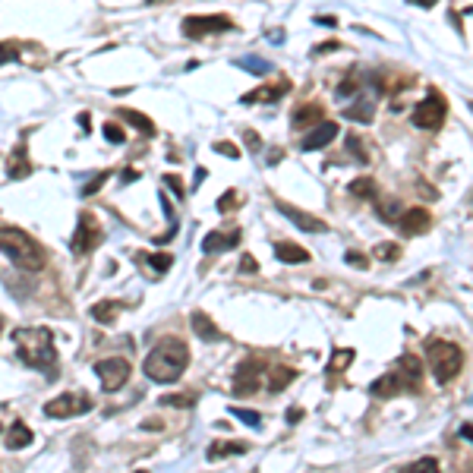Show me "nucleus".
<instances>
[{"mask_svg":"<svg viewBox=\"0 0 473 473\" xmlns=\"http://www.w3.org/2000/svg\"><path fill=\"white\" fill-rule=\"evenodd\" d=\"M13 344L26 366L38 369L45 378H57L60 373V360H57L54 334L48 329H16L13 331Z\"/></svg>","mask_w":473,"mask_h":473,"instance_id":"nucleus-1","label":"nucleus"},{"mask_svg":"<svg viewBox=\"0 0 473 473\" xmlns=\"http://www.w3.org/2000/svg\"><path fill=\"white\" fill-rule=\"evenodd\" d=\"M186 366H189V347H186L184 338H174V334L158 341V344L149 351V356H145V363H142L145 376L158 385L177 382V378L186 373Z\"/></svg>","mask_w":473,"mask_h":473,"instance_id":"nucleus-2","label":"nucleus"},{"mask_svg":"<svg viewBox=\"0 0 473 473\" xmlns=\"http://www.w3.org/2000/svg\"><path fill=\"white\" fill-rule=\"evenodd\" d=\"M0 250L23 272H41L45 268V250L19 228H0Z\"/></svg>","mask_w":473,"mask_h":473,"instance_id":"nucleus-3","label":"nucleus"},{"mask_svg":"<svg viewBox=\"0 0 473 473\" xmlns=\"http://www.w3.org/2000/svg\"><path fill=\"white\" fill-rule=\"evenodd\" d=\"M426 356H429V369H432L435 382L445 385L455 376H461L464 369V351L451 341H426Z\"/></svg>","mask_w":473,"mask_h":473,"instance_id":"nucleus-4","label":"nucleus"},{"mask_svg":"<svg viewBox=\"0 0 473 473\" xmlns=\"http://www.w3.org/2000/svg\"><path fill=\"white\" fill-rule=\"evenodd\" d=\"M445 114H448L445 98H442L439 92H429L426 98L413 107L410 120H413V127H420V129H439L442 123H445Z\"/></svg>","mask_w":473,"mask_h":473,"instance_id":"nucleus-5","label":"nucleus"},{"mask_svg":"<svg viewBox=\"0 0 473 473\" xmlns=\"http://www.w3.org/2000/svg\"><path fill=\"white\" fill-rule=\"evenodd\" d=\"M89 410H92V398L85 391H63V395H57L54 401L45 404V413L57 420H70V417H79V413H89Z\"/></svg>","mask_w":473,"mask_h":473,"instance_id":"nucleus-6","label":"nucleus"},{"mask_svg":"<svg viewBox=\"0 0 473 473\" xmlns=\"http://www.w3.org/2000/svg\"><path fill=\"white\" fill-rule=\"evenodd\" d=\"M234 28V19L228 16H186L184 19V35L186 38H206V35H221Z\"/></svg>","mask_w":473,"mask_h":473,"instance_id":"nucleus-7","label":"nucleus"},{"mask_svg":"<svg viewBox=\"0 0 473 473\" xmlns=\"http://www.w3.org/2000/svg\"><path fill=\"white\" fill-rule=\"evenodd\" d=\"M95 376L101 378L105 391H117V388L127 385V378H129V363L123 360V356H107V360L95 363Z\"/></svg>","mask_w":473,"mask_h":473,"instance_id":"nucleus-8","label":"nucleus"},{"mask_svg":"<svg viewBox=\"0 0 473 473\" xmlns=\"http://www.w3.org/2000/svg\"><path fill=\"white\" fill-rule=\"evenodd\" d=\"M262 369H265V363L256 360V356H246V360L240 363L237 373H234V395H237V398H250V395H256Z\"/></svg>","mask_w":473,"mask_h":473,"instance_id":"nucleus-9","label":"nucleus"},{"mask_svg":"<svg viewBox=\"0 0 473 473\" xmlns=\"http://www.w3.org/2000/svg\"><path fill=\"white\" fill-rule=\"evenodd\" d=\"M101 237H105V230H101L98 218L92 212H83L79 215V224H76V234H73V250L76 253H92L95 246L101 243Z\"/></svg>","mask_w":473,"mask_h":473,"instance_id":"nucleus-10","label":"nucleus"},{"mask_svg":"<svg viewBox=\"0 0 473 473\" xmlns=\"http://www.w3.org/2000/svg\"><path fill=\"white\" fill-rule=\"evenodd\" d=\"M341 129H338V123L334 120H322L319 127H312L307 136H303V142H300V149L303 152H319V149H325V145H331L334 142V136H338Z\"/></svg>","mask_w":473,"mask_h":473,"instance_id":"nucleus-11","label":"nucleus"},{"mask_svg":"<svg viewBox=\"0 0 473 473\" xmlns=\"http://www.w3.org/2000/svg\"><path fill=\"white\" fill-rule=\"evenodd\" d=\"M395 221H398V228H401V234H410V237L426 234V230L432 228V215H429L426 208H404V215L395 218Z\"/></svg>","mask_w":473,"mask_h":473,"instance_id":"nucleus-12","label":"nucleus"},{"mask_svg":"<svg viewBox=\"0 0 473 473\" xmlns=\"http://www.w3.org/2000/svg\"><path fill=\"white\" fill-rule=\"evenodd\" d=\"M278 212L284 218H290V221H294L300 230H307V234H325V230H329V224H325L322 218L307 215V212H300V208H294V206H284V202H278Z\"/></svg>","mask_w":473,"mask_h":473,"instance_id":"nucleus-13","label":"nucleus"},{"mask_svg":"<svg viewBox=\"0 0 473 473\" xmlns=\"http://www.w3.org/2000/svg\"><path fill=\"white\" fill-rule=\"evenodd\" d=\"M410 388V385L404 382L401 376L395 373V369H391L388 376H382V378H376L373 385H369V391H373L376 398H395V395H401V391H407Z\"/></svg>","mask_w":473,"mask_h":473,"instance_id":"nucleus-14","label":"nucleus"},{"mask_svg":"<svg viewBox=\"0 0 473 473\" xmlns=\"http://www.w3.org/2000/svg\"><path fill=\"white\" fill-rule=\"evenodd\" d=\"M395 373L404 378L407 385H410V391H417L420 388V376H423V366H420V360L413 354H404V356H398V363H395Z\"/></svg>","mask_w":473,"mask_h":473,"instance_id":"nucleus-15","label":"nucleus"},{"mask_svg":"<svg viewBox=\"0 0 473 473\" xmlns=\"http://www.w3.org/2000/svg\"><path fill=\"white\" fill-rule=\"evenodd\" d=\"M240 243V230H212L206 240H202V250L206 253H224V250H234Z\"/></svg>","mask_w":473,"mask_h":473,"instance_id":"nucleus-16","label":"nucleus"},{"mask_svg":"<svg viewBox=\"0 0 473 473\" xmlns=\"http://www.w3.org/2000/svg\"><path fill=\"white\" fill-rule=\"evenodd\" d=\"M32 429H28L23 420H16V423H13L10 429H6V448L10 451H23V448H28L32 445Z\"/></svg>","mask_w":473,"mask_h":473,"instance_id":"nucleus-17","label":"nucleus"},{"mask_svg":"<svg viewBox=\"0 0 473 473\" xmlns=\"http://www.w3.org/2000/svg\"><path fill=\"white\" fill-rule=\"evenodd\" d=\"M275 256H278L281 262H287V265H303V262H309V259H312L309 253L303 250V246L287 243V240H284V243H275Z\"/></svg>","mask_w":473,"mask_h":473,"instance_id":"nucleus-18","label":"nucleus"},{"mask_svg":"<svg viewBox=\"0 0 473 473\" xmlns=\"http://www.w3.org/2000/svg\"><path fill=\"white\" fill-rule=\"evenodd\" d=\"M287 92H290V83L284 79V83H275V85H268V89H256V92L243 95V105H253V101H278Z\"/></svg>","mask_w":473,"mask_h":473,"instance_id":"nucleus-19","label":"nucleus"},{"mask_svg":"<svg viewBox=\"0 0 473 473\" xmlns=\"http://www.w3.org/2000/svg\"><path fill=\"white\" fill-rule=\"evenodd\" d=\"M189 322H193V331L199 334L202 341H221V331H218V325L206 316V312H193V316H189Z\"/></svg>","mask_w":473,"mask_h":473,"instance_id":"nucleus-20","label":"nucleus"},{"mask_svg":"<svg viewBox=\"0 0 473 473\" xmlns=\"http://www.w3.org/2000/svg\"><path fill=\"white\" fill-rule=\"evenodd\" d=\"M139 262L145 268H149L152 275H164L167 268H171V256H167V253H139Z\"/></svg>","mask_w":473,"mask_h":473,"instance_id":"nucleus-21","label":"nucleus"},{"mask_svg":"<svg viewBox=\"0 0 473 473\" xmlns=\"http://www.w3.org/2000/svg\"><path fill=\"white\" fill-rule=\"evenodd\" d=\"M120 117L127 120V123H133L136 129H139L142 136H155V123H152L145 114H139V111H133V107H120Z\"/></svg>","mask_w":473,"mask_h":473,"instance_id":"nucleus-22","label":"nucleus"},{"mask_svg":"<svg viewBox=\"0 0 473 473\" xmlns=\"http://www.w3.org/2000/svg\"><path fill=\"white\" fill-rule=\"evenodd\" d=\"M307 123H322V105H300L294 111V127H307Z\"/></svg>","mask_w":473,"mask_h":473,"instance_id":"nucleus-23","label":"nucleus"},{"mask_svg":"<svg viewBox=\"0 0 473 473\" xmlns=\"http://www.w3.org/2000/svg\"><path fill=\"white\" fill-rule=\"evenodd\" d=\"M294 378H297V373L290 366H272V373H268V391H281Z\"/></svg>","mask_w":473,"mask_h":473,"instance_id":"nucleus-24","label":"nucleus"},{"mask_svg":"<svg viewBox=\"0 0 473 473\" xmlns=\"http://www.w3.org/2000/svg\"><path fill=\"white\" fill-rule=\"evenodd\" d=\"M32 174V161H26V145H19L16 155H13V164H10V177L13 180H23Z\"/></svg>","mask_w":473,"mask_h":473,"instance_id":"nucleus-25","label":"nucleus"},{"mask_svg":"<svg viewBox=\"0 0 473 473\" xmlns=\"http://www.w3.org/2000/svg\"><path fill=\"white\" fill-rule=\"evenodd\" d=\"M246 445H237V442H212L208 445V461H218V457H224V455H243Z\"/></svg>","mask_w":473,"mask_h":473,"instance_id":"nucleus-26","label":"nucleus"},{"mask_svg":"<svg viewBox=\"0 0 473 473\" xmlns=\"http://www.w3.org/2000/svg\"><path fill=\"white\" fill-rule=\"evenodd\" d=\"M398 473H442V464H439V457H420V461L407 464Z\"/></svg>","mask_w":473,"mask_h":473,"instance_id":"nucleus-27","label":"nucleus"},{"mask_svg":"<svg viewBox=\"0 0 473 473\" xmlns=\"http://www.w3.org/2000/svg\"><path fill=\"white\" fill-rule=\"evenodd\" d=\"M123 307V303H95L92 307V319L95 322H114V319H117V309Z\"/></svg>","mask_w":473,"mask_h":473,"instance_id":"nucleus-28","label":"nucleus"},{"mask_svg":"<svg viewBox=\"0 0 473 473\" xmlns=\"http://www.w3.org/2000/svg\"><path fill=\"white\" fill-rule=\"evenodd\" d=\"M344 117H347V120H360V123H373L376 114H373V105H369V101H360V105H351V107H347Z\"/></svg>","mask_w":473,"mask_h":473,"instance_id":"nucleus-29","label":"nucleus"},{"mask_svg":"<svg viewBox=\"0 0 473 473\" xmlns=\"http://www.w3.org/2000/svg\"><path fill=\"white\" fill-rule=\"evenodd\" d=\"M354 351L351 347H347V351H334L331 354V363H329V373H344L347 366H351V360H354Z\"/></svg>","mask_w":473,"mask_h":473,"instance_id":"nucleus-30","label":"nucleus"},{"mask_svg":"<svg viewBox=\"0 0 473 473\" xmlns=\"http://www.w3.org/2000/svg\"><path fill=\"white\" fill-rule=\"evenodd\" d=\"M351 193H354V196H363V199H378V189H376V184H373L369 177L354 180V184H351Z\"/></svg>","mask_w":473,"mask_h":473,"instance_id":"nucleus-31","label":"nucleus"},{"mask_svg":"<svg viewBox=\"0 0 473 473\" xmlns=\"http://www.w3.org/2000/svg\"><path fill=\"white\" fill-rule=\"evenodd\" d=\"M240 70H246V73H253V76H262V73H268L272 70V63H262L256 60V57H240V60H234Z\"/></svg>","mask_w":473,"mask_h":473,"instance_id":"nucleus-32","label":"nucleus"},{"mask_svg":"<svg viewBox=\"0 0 473 473\" xmlns=\"http://www.w3.org/2000/svg\"><path fill=\"white\" fill-rule=\"evenodd\" d=\"M373 253H376L378 262H395L398 256H401V246H398V243H378Z\"/></svg>","mask_w":473,"mask_h":473,"instance_id":"nucleus-33","label":"nucleus"},{"mask_svg":"<svg viewBox=\"0 0 473 473\" xmlns=\"http://www.w3.org/2000/svg\"><path fill=\"white\" fill-rule=\"evenodd\" d=\"M161 404L164 407H193L196 404V395H164Z\"/></svg>","mask_w":473,"mask_h":473,"instance_id":"nucleus-34","label":"nucleus"},{"mask_svg":"<svg viewBox=\"0 0 473 473\" xmlns=\"http://www.w3.org/2000/svg\"><path fill=\"white\" fill-rule=\"evenodd\" d=\"M230 413H234L237 420H243L246 426H262V417H259L256 410H246V407H234V410H230Z\"/></svg>","mask_w":473,"mask_h":473,"instance_id":"nucleus-35","label":"nucleus"},{"mask_svg":"<svg viewBox=\"0 0 473 473\" xmlns=\"http://www.w3.org/2000/svg\"><path fill=\"white\" fill-rule=\"evenodd\" d=\"M105 139L114 142V145H123V139H127V136H123V129L117 127V123H105Z\"/></svg>","mask_w":473,"mask_h":473,"instance_id":"nucleus-36","label":"nucleus"},{"mask_svg":"<svg viewBox=\"0 0 473 473\" xmlns=\"http://www.w3.org/2000/svg\"><path fill=\"white\" fill-rule=\"evenodd\" d=\"M240 206V196L230 189V193H224L221 199H218V212H230V208H237Z\"/></svg>","mask_w":473,"mask_h":473,"instance_id":"nucleus-37","label":"nucleus"},{"mask_svg":"<svg viewBox=\"0 0 473 473\" xmlns=\"http://www.w3.org/2000/svg\"><path fill=\"white\" fill-rule=\"evenodd\" d=\"M215 152L218 155H224V158H240V145H234V142H215Z\"/></svg>","mask_w":473,"mask_h":473,"instance_id":"nucleus-38","label":"nucleus"},{"mask_svg":"<svg viewBox=\"0 0 473 473\" xmlns=\"http://www.w3.org/2000/svg\"><path fill=\"white\" fill-rule=\"evenodd\" d=\"M101 184H107V171H101V174H98V177H95V180H89V184L83 186V196H95V193H98V189H101Z\"/></svg>","mask_w":473,"mask_h":473,"instance_id":"nucleus-39","label":"nucleus"},{"mask_svg":"<svg viewBox=\"0 0 473 473\" xmlns=\"http://www.w3.org/2000/svg\"><path fill=\"white\" fill-rule=\"evenodd\" d=\"M344 262H347L351 268H369V262H366V256H363V253H347Z\"/></svg>","mask_w":473,"mask_h":473,"instance_id":"nucleus-40","label":"nucleus"},{"mask_svg":"<svg viewBox=\"0 0 473 473\" xmlns=\"http://www.w3.org/2000/svg\"><path fill=\"white\" fill-rule=\"evenodd\" d=\"M164 184L171 186V189H174V193H177V196H184V180H180V177H174V174H167V177H164Z\"/></svg>","mask_w":473,"mask_h":473,"instance_id":"nucleus-41","label":"nucleus"},{"mask_svg":"<svg viewBox=\"0 0 473 473\" xmlns=\"http://www.w3.org/2000/svg\"><path fill=\"white\" fill-rule=\"evenodd\" d=\"M243 139H246V145H250L253 152H259V149H262V139H259L256 133H253V129H246V133H243Z\"/></svg>","mask_w":473,"mask_h":473,"instance_id":"nucleus-42","label":"nucleus"},{"mask_svg":"<svg viewBox=\"0 0 473 473\" xmlns=\"http://www.w3.org/2000/svg\"><path fill=\"white\" fill-rule=\"evenodd\" d=\"M13 60H16V51L6 48V45H0V63H13Z\"/></svg>","mask_w":473,"mask_h":473,"instance_id":"nucleus-43","label":"nucleus"},{"mask_svg":"<svg viewBox=\"0 0 473 473\" xmlns=\"http://www.w3.org/2000/svg\"><path fill=\"white\" fill-rule=\"evenodd\" d=\"M240 268H243V272H256V259L243 256V259H240Z\"/></svg>","mask_w":473,"mask_h":473,"instance_id":"nucleus-44","label":"nucleus"},{"mask_svg":"<svg viewBox=\"0 0 473 473\" xmlns=\"http://www.w3.org/2000/svg\"><path fill=\"white\" fill-rule=\"evenodd\" d=\"M300 417H303L300 407H290V423H300Z\"/></svg>","mask_w":473,"mask_h":473,"instance_id":"nucleus-45","label":"nucleus"},{"mask_svg":"<svg viewBox=\"0 0 473 473\" xmlns=\"http://www.w3.org/2000/svg\"><path fill=\"white\" fill-rule=\"evenodd\" d=\"M129 180H139V171H123V184H129Z\"/></svg>","mask_w":473,"mask_h":473,"instance_id":"nucleus-46","label":"nucleus"},{"mask_svg":"<svg viewBox=\"0 0 473 473\" xmlns=\"http://www.w3.org/2000/svg\"><path fill=\"white\" fill-rule=\"evenodd\" d=\"M319 23H322V26H338V19H331V16H319Z\"/></svg>","mask_w":473,"mask_h":473,"instance_id":"nucleus-47","label":"nucleus"},{"mask_svg":"<svg viewBox=\"0 0 473 473\" xmlns=\"http://www.w3.org/2000/svg\"><path fill=\"white\" fill-rule=\"evenodd\" d=\"M410 4H417V6H435V0H410Z\"/></svg>","mask_w":473,"mask_h":473,"instance_id":"nucleus-48","label":"nucleus"},{"mask_svg":"<svg viewBox=\"0 0 473 473\" xmlns=\"http://www.w3.org/2000/svg\"><path fill=\"white\" fill-rule=\"evenodd\" d=\"M0 331H4V319H0Z\"/></svg>","mask_w":473,"mask_h":473,"instance_id":"nucleus-49","label":"nucleus"},{"mask_svg":"<svg viewBox=\"0 0 473 473\" xmlns=\"http://www.w3.org/2000/svg\"><path fill=\"white\" fill-rule=\"evenodd\" d=\"M0 432H4V426H0Z\"/></svg>","mask_w":473,"mask_h":473,"instance_id":"nucleus-50","label":"nucleus"},{"mask_svg":"<svg viewBox=\"0 0 473 473\" xmlns=\"http://www.w3.org/2000/svg\"><path fill=\"white\" fill-rule=\"evenodd\" d=\"M139 473H145V470H139Z\"/></svg>","mask_w":473,"mask_h":473,"instance_id":"nucleus-51","label":"nucleus"}]
</instances>
